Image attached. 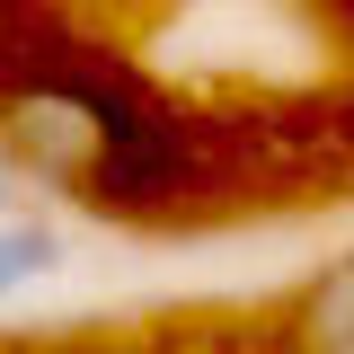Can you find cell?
Returning <instances> with one entry per match:
<instances>
[{
	"label": "cell",
	"mask_w": 354,
	"mask_h": 354,
	"mask_svg": "<svg viewBox=\"0 0 354 354\" xmlns=\"http://www.w3.org/2000/svg\"><path fill=\"white\" fill-rule=\"evenodd\" d=\"M0 354H18V346H0Z\"/></svg>",
	"instance_id": "5"
},
{
	"label": "cell",
	"mask_w": 354,
	"mask_h": 354,
	"mask_svg": "<svg viewBox=\"0 0 354 354\" xmlns=\"http://www.w3.org/2000/svg\"><path fill=\"white\" fill-rule=\"evenodd\" d=\"M0 221H9V195H0Z\"/></svg>",
	"instance_id": "4"
},
{
	"label": "cell",
	"mask_w": 354,
	"mask_h": 354,
	"mask_svg": "<svg viewBox=\"0 0 354 354\" xmlns=\"http://www.w3.org/2000/svg\"><path fill=\"white\" fill-rule=\"evenodd\" d=\"M44 274H62V230L53 221H0V301H18L27 283H44Z\"/></svg>",
	"instance_id": "3"
},
{
	"label": "cell",
	"mask_w": 354,
	"mask_h": 354,
	"mask_svg": "<svg viewBox=\"0 0 354 354\" xmlns=\"http://www.w3.org/2000/svg\"><path fill=\"white\" fill-rule=\"evenodd\" d=\"M0 142L18 169H36L44 186L80 195L97 213H169L186 195V142L177 115L133 97L106 71H27L18 88H0Z\"/></svg>",
	"instance_id": "1"
},
{
	"label": "cell",
	"mask_w": 354,
	"mask_h": 354,
	"mask_svg": "<svg viewBox=\"0 0 354 354\" xmlns=\"http://www.w3.org/2000/svg\"><path fill=\"white\" fill-rule=\"evenodd\" d=\"M274 354H354V257H328L274 301Z\"/></svg>",
	"instance_id": "2"
}]
</instances>
